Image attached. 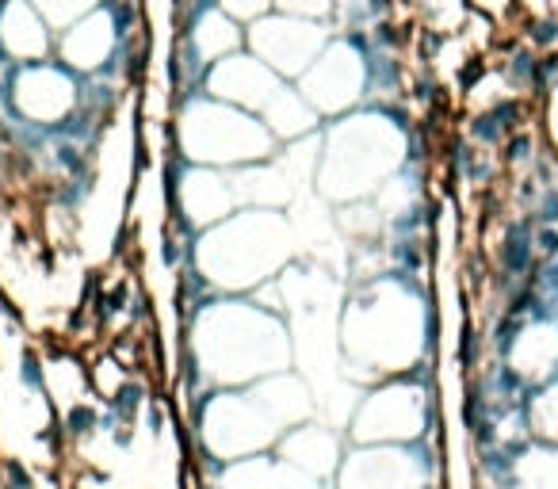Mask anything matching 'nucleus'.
<instances>
[{"mask_svg": "<svg viewBox=\"0 0 558 489\" xmlns=\"http://www.w3.org/2000/svg\"><path fill=\"white\" fill-rule=\"evenodd\" d=\"M509 489H558V451L528 447L509 467Z\"/></svg>", "mask_w": 558, "mask_h": 489, "instance_id": "5", "label": "nucleus"}, {"mask_svg": "<svg viewBox=\"0 0 558 489\" xmlns=\"http://www.w3.org/2000/svg\"><path fill=\"white\" fill-rule=\"evenodd\" d=\"M429 402L413 390H379L371 394L352 421L356 444H413L429 432Z\"/></svg>", "mask_w": 558, "mask_h": 489, "instance_id": "2", "label": "nucleus"}, {"mask_svg": "<svg viewBox=\"0 0 558 489\" xmlns=\"http://www.w3.org/2000/svg\"><path fill=\"white\" fill-rule=\"evenodd\" d=\"M318 489H337V486H318Z\"/></svg>", "mask_w": 558, "mask_h": 489, "instance_id": "7", "label": "nucleus"}, {"mask_svg": "<svg viewBox=\"0 0 558 489\" xmlns=\"http://www.w3.org/2000/svg\"><path fill=\"white\" fill-rule=\"evenodd\" d=\"M432 486V459L425 447L360 444L344 455L337 489H425Z\"/></svg>", "mask_w": 558, "mask_h": 489, "instance_id": "1", "label": "nucleus"}, {"mask_svg": "<svg viewBox=\"0 0 558 489\" xmlns=\"http://www.w3.org/2000/svg\"><path fill=\"white\" fill-rule=\"evenodd\" d=\"M528 428L543 444H558V386H547L539 398L528 402Z\"/></svg>", "mask_w": 558, "mask_h": 489, "instance_id": "6", "label": "nucleus"}, {"mask_svg": "<svg viewBox=\"0 0 558 489\" xmlns=\"http://www.w3.org/2000/svg\"><path fill=\"white\" fill-rule=\"evenodd\" d=\"M279 455H283V463H291V467L302 470L314 482L337 474L344 463L341 440L333 436V428L325 425H299L291 428V432H283L279 436Z\"/></svg>", "mask_w": 558, "mask_h": 489, "instance_id": "3", "label": "nucleus"}, {"mask_svg": "<svg viewBox=\"0 0 558 489\" xmlns=\"http://www.w3.org/2000/svg\"><path fill=\"white\" fill-rule=\"evenodd\" d=\"M218 489H318L314 478H306L283 459L272 455H253L241 463H222V478L215 482Z\"/></svg>", "mask_w": 558, "mask_h": 489, "instance_id": "4", "label": "nucleus"}]
</instances>
